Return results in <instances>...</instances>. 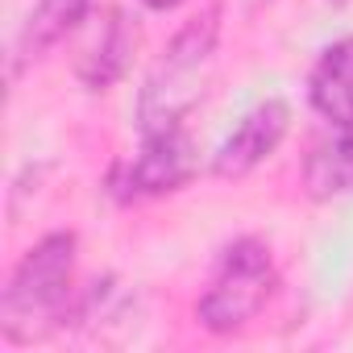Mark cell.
Wrapping results in <instances>:
<instances>
[{
	"mask_svg": "<svg viewBox=\"0 0 353 353\" xmlns=\"http://www.w3.org/2000/svg\"><path fill=\"white\" fill-rule=\"evenodd\" d=\"M303 188L312 200H341L353 192V133H341L312 145L303 158Z\"/></svg>",
	"mask_w": 353,
	"mask_h": 353,
	"instance_id": "9c48e42d",
	"label": "cell"
},
{
	"mask_svg": "<svg viewBox=\"0 0 353 353\" xmlns=\"http://www.w3.org/2000/svg\"><path fill=\"white\" fill-rule=\"evenodd\" d=\"M196 174V145L188 137V125H170L141 133V145L133 158H121L108 170V196L117 204H145L162 200L192 183Z\"/></svg>",
	"mask_w": 353,
	"mask_h": 353,
	"instance_id": "277c9868",
	"label": "cell"
},
{
	"mask_svg": "<svg viewBox=\"0 0 353 353\" xmlns=\"http://www.w3.org/2000/svg\"><path fill=\"white\" fill-rule=\"evenodd\" d=\"M312 108L341 133H353V38L332 42L307 75Z\"/></svg>",
	"mask_w": 353,
	"mask_h": 353,
	"instance_id": "52a82bcc",
	"label": "cell"
},
{
	"mask_svg": "<svg viewBox=\"0 0 353 353\" xmlns=\"http://www.w3.org/2000/svg\"><path fill=\"white\" fill-rule=\"evenodd\" d=\"M137 42H141V34H137L133 17H129L125 9H108L100 34L88 42V50H83L79 63H75V79H79L88 92H108V88H117V83L129 75V67H133Z\"/></svg>",
	"mask_w": 353,
	"mask_h": 353,
	"instance_id": "8992f818",
	"label": "cell"
},
{
	"mask_svg": "<svg viewBox=\"0 0 353 353\" xmlns=\"http://www.w3.org/2000/svg\"><path fill=\"white\" fill-rule=\"evenodd\" d=\"M88 13H92V0H38L17 34V46H13V75H21L30 63L46 59L71 30H79V21Z\"/></svg>",
	"mask_w": 353,
	"mask_h": 353,
	"instance_id": "ba28073f",
	"label": "cell"
},
{
	"mask_svg": "<svg viewBox=\"0 0 353 353\" xmlns=\"http://www.w3.org/2000/svg\"><path fill=\"white\" fill-rule=\"evenodd\" d=\"M75 262L79 237L71 229H54L21 254L0 295V332L9 345H34L75 316Z\"/></svg>",
	"mask_w": 353,
	"mask_h": 353,
	"instance_id": "6da1fadb",
	"label": "cell"
},
{
	"mask_svg": "<svg viewBox=\"0 0 353 353\" xmlns=\"http://www.w3.org/2000/svg\"><path fill=\"white\" fill-rule=\"evenodd\" d=\"M274 283H279V270H274L270 245L262 237H237L233 245L221 250L208 274V287L196 299V320L216 336L241 332L266 307V299L274 295Z\"/></svg>",
	"mask_w": 353,
	"mask_h": 353,
	"instance_id": "3957f363",
	"label": "cell"
},
{
	"mask_svg": "<svg viewBox=\"0 0 353 353\" xmlns=\"http://www.w3.org/2000/svg\"><path fill=\"white\" fill-rule=\"evenodd\" d=\"M287 129H291V108H287L283 100L270 96V100L254 104V108L233 125V133L216 145V154H212V174H216V179H245V174H254V170L283 145Z\"/></svg>",
	"mask_w": 353,
	"mask_h": 353,
	"instance_id": "5b68a950",
	"label": "cell"
},
{
	"mask_svg": "<svg viewBox=\"0 0 353 353\" xmlns=\"http://www.w3.org/2000/svg\"><path fill=\"white\" fill-rule=\"evenodd\" d=\"M141 5H145L150 13H174V9L183 5V0H141Z\"/></svg>",
	"mask_w": 353,
	"mask_h": 353,
	"instance_id": "30bf717a",
	"label": "cell"
},
{
	"mask_svg": "<svg viewBox=\"0 0 353 353\" xmlns=\"http://www.w3.org/2000/svg\"><path fill=\"white\" fill-rule=\"evenodd\" d=\"M216 38H221V9H204L170 38V46L162 50V59L154 63V71L145 75V88L137 96L141 133L183 125V117L200 104L204 79L216 59Z\"/></svg>",
	"mask_w": 353,
	"mask_h": 353,
	"instance_id": "7a4b0ae2",
	"label": "cell"
}]
</instances>
